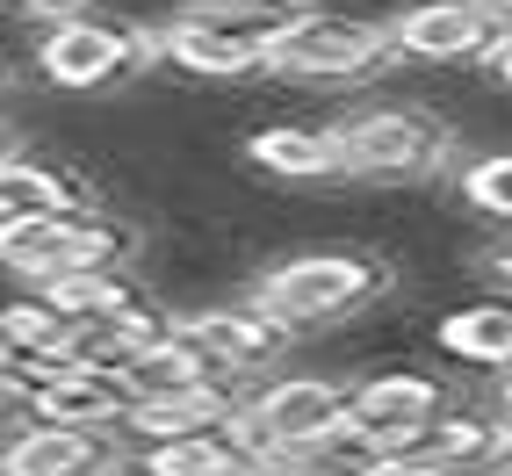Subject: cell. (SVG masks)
Masks as SVG:
<instances>
[{"mask_svg": "<svg viewBox=\"0 0 512 476\" xmlns=\"http://www.w3.org/2000/svg\"><path fill=\"white\" fill-rule=\"evenodd\" d=\"M339 419H347V376H332V368H267L231 404V433L260 462L296 455L303 440H318Z\"/></svg>", "mask_w": 512, "mask_h": 476, "instance_id": "cell-6", "label": "cell"}, {"mask_svg": "<svg viewBox=\"0 0 512 476\" xmlns=\"http://www.w3.org/2000/svg\"><path fill=\"white\" fill-rule=\"evenodd\" d=\"M8 15H22L29 29L37 22H58V15H80V8H101V0H0Z\"/></svg>", "mask_w": 512, "mask_h": 476, "instance_id": "cell-20", "label": "cell"}, {"mask_svg": "<svg viewBox=\"0 0 512 476\" xmlns=\"http://www.w3.org/2000/svg\"><path fill=\"white\" fill-rule=\"evenodd\" d=\"M0 339H8L15 361H65L73 354V318H58L37 289H22L0 303Z\"/></svg>", "mask_w": 512, "mask_h": 476, "instance_id": "cell-16", "label": "cell"}, {"mask_svg": "<svg viewBox=\"0 0 512 476\" xmlns=\"http://www.w3.org/2000/svg\"><path fill=\"white\" fill-rule=\"evenodd\" d=\"M390 65H404L390 44V22L339 8V0H303L267 44V80L289 87H375Z\"/></svg>", "mask_w": 512, "mask_h": 476, "instance_id": "cell-3", "label": "cell"}, {"mask_svg": "<svg viewBox=\"0 0 512 476\" xmlns=\"http://www.w3.org/2000/svg\"><path fill=\"white\" fill-rule=\"evenodd\" d=\"M332 130H339V181H368V188H412L440 174V159L455 145L448 116L419 109V101H375Z\"/></svg>", "mask_w": 512, "mask_h": 476, "instance_id": "cell-5", "label": "cell"}, {"mask_svg": "<svg viewBox=\"0 0 512 476\" xmlns=\"http://www.w3.org/2000/svg\"><path fill=\"white\" fill-rule=\"evenodd\" d=\"M476 8H484V15H491L498 29H512V0H476Z\"/></svg>", "mask_w": 512, "mask_h": 476, "instance_id": "cell-25", "label": "cell"}, {"mask_svg": "<svg viewBox=\"0 0 512 476\" xmlns=\"http://www.w3.org/2000/svg\"><path fill=\"white\" fill-rule=\"evenodd\" d=\"M433 347L476 368V376H505L512 368V296L505 289H484L469 303H448V311L433 318Z\"/></svg>", "mask_w": 512, "mask_h": 476, "instance_id": "cell-12", "label": "cell"}, {"mask_svg": "<svg viewBox=\"0 0 512 476\" xmlns=\"http://www.w3.org/2000/svg\"><path fill=\"white\" fill-rule=\"evenodd\" d=\"M246 166L267 181H339V130L332 123H260L246 138Z\"/></svg>", "mask_w": 512, "mask_h": 476, "instance_id": "cell-13", "label": "cell"}, {"mask_svg": "<svg viewBox=\"0 0 512 476\" xmlns=\"http://www.w3.org/2000/svg\"><path fill=\"white\" fill-rule=\"evenodd\" d=\"M397 455H412V462L433 469V476H484V469L505 455V419H498L491 390H484V397H448Z\"/></svg>", "mask_w": 512, "mask_h": 476, "instance_id": "cell-11", "label": "cell"}, {"mask_svg": "<svg viewBox=\"0 0 512 476\" xmlns=\"http://www.w3.org/2000/svg\"><path fill=\"white\" fill-rule=\"evenodd\" d=\"M455 195L469 202V217H484L491 231H498V224H512V145L476 152L462 174H455Z\"/></svg>", "mask_w": 512, "mask_h": 476, "instance_id": "cell-18", "label": "cell"}, {"mask_svg": "<svg viewBox=\"0 0 512 476\" xmlns=\"http://www.w3.org/2000/svg\"><path fill=\"white\" fill-rule=\"evenodd\" d=\"M469 260H476L469 275H484L491 289H505V296H512V224H498V238H484V246H476Z\"/></svg>", "mask_w": 512, "mask_h": 476, "instance_id": "cell-19", "label": "cell"}, {"mask_svg": "<svg viewBox=\"0 0 512 476\" xmlns=\"http://www.w3.org/2000/svg\"><path fill=\"white\" fill-rule=\"evenodd\" d=\"M37 296L51 303L58 318L87 325V318H109V311H123V303H138L145 282H138V267H73V275L37 282Z\"/></svg>", "mask_w": 512, "mask_h": 476, "instance_id": "cell-15", "label": "cell"}, {"mask_svg": "<svg viewBox=\"0 0 512 476\" xmlns=\"http://www.w3.org/2000/svg\"><path fill=\"white\" fill-rule=\"evenodd\" d=\"M491 404H498V419L512 426V368H505V376H491Z\"/></svg>", "mask_w": 512, "mask_h": 476, "instance_id": "cell-24", "label": "cell"}, {"mask_svg": "<svg viewBox=\"0 0 512 476\" xmlns=\"http://www.w3.org/2000/svg\"><path fill=\"white\" fill-rule=\"evenodd\" d=\"M101 476H166V469H159L152 455H138V448H123V455H116L109 469H101Z\"/></svg>", "mask_w": 512, "mask_h": 476, "instance_id": "cell-21", "label": "cell"}, {"mask_svg": "<svg viewBox=\"0 0 512 476\" xmlns=\"http://www.w3.org/2000/svg\"><path fill=\"white\" fill-rule=\"evenodd\" d=\"M390 289H397L390 260L368 246H311V253H282L246 275V303L260 318H275L289 339H318L332 325H347Z\"/></svg>", "mask_w": 512, "mask_h": 476, "instance_id": "cell-1", "label": "cell"}, {"mask_svg": "<svg viewBox=\"0 0 512 476\" xmlns=\"http://www.w3.org/2000/svg\"><path fill=\"white\" fill-rule=\"evenodd\" d=\"M253 476H303L296 462H253Z\"/></svg>", "mask_w": 512, "mask_h": 476, "instance_id": "cell-26", "label": "cell"}, {"mask_svg": "<svg viewBox=\"0 0 512 476\" xmlns=\"http://www.w3.org/2000/svg\"><path fill=\"white\" fill-rule=\"evenodd\" d=\"M138 224L80 202V210H51V217H8L0 224V275L37 289L51 275H73V267H130L138 260Z\"/></svg>", "mask_w": 512, "mask_h": 476, "instance_id": "cell-4", "label": "cell"}, {"mask_svg": "<svg viewBox=\"0 0 512 476\" xmlns=\"http://www.w3.org/2000/svg\"><path fill=\"white\" fill-rule=\"evenodd\" d=\"M152 65H159L152 29L130 22V15L80 8V15H58V22L29 29V73H37L51 94H65V101L123 94V87H138Z\"/></svg>", "mask_w": 512, "mask_h": 476, "instance_id": "cell-2", "label": "cell"}, {"mask_svg": "<svg viewBox=\"0 0 512 476\" xmlns=\"http://www.w3.org/2000/svg\"><path fill=\"white\" fill-rule=\"evenodd\" d=\"M505 448H512V426H505Z\"/></svg>", "mask_w": 512, "mask_h": 476, "instance_id": "cell-29", "label": "cell"}, {"mask_svg": "<svg viewBox=\"0 0 512 476\" xmlns=\"http://www.w3.org/2000/svg\"><path fill=\"white\" fill-rule=\"evenodd\" d=\"M383 455H390L383 440H368L354 419H339V426H325L318 440H303V448H296V455H282V462H296L303 476H368Z\"/></svg>", "mask_w": 512, "mask_h": 476, "instance_id": "cell-17", "label": "cell"}, {"mask_svg": "<svg viewBox=\"0 0 512 476\" xmlns=\"http://www.w3.org/2000/svg\"><path fill=\"white\" fill-rule=\"evenodd\" d=\"M8 361H15V354H8V339H0V368H8Z\"/></svg>", "mask_w": 512, "mask_h": 476, "instance_id": "cell-28", "label": "cell"}, {"mask_svg": "<svg viewBox=\"0 0 512 476\" xmlns=\"http://www.w3.org/2000/svg\"><path fill=\"white\" fill-rule=\"evenodd\" d=\"M440 404H448V383H440L433 368H419V361H397V354L390 361H368V368L347 376V419L368 440H383L390 455L440 412Z\"/></svg>", "mask_w": 512, "mask_h": 476, "instance_id": "cell-8", "label": "cell"}, {"mask_svg": "<svg viewBox=\"0 0 512 476\" xmlns=\"http://www.w3.org/2000/svg\"><path fill=\"white\" fill-rule=\"evenodd\" d=\"M116 455H123L116 426H65V419L0 426V476H101Z\"/></svg>", "mask_w": 512, "mask_h": 476, "instance_id": "cell-10", "label": "cell"}, {"mask_svg": "<svg viewBox=\"0 0 512 476\" xmlns=\"http://www.w3.org/2000/svg\"><path fill=\"white\" fill-rule=\"evenodd\" d=\"M368 476H433V469H419L412 455H383V462H375Z\"/></svg>", "mask_w": 512, "mask_h": 476, "instance_id": "cell-23", "label": "cell"}, {"mask_svg": "<svg viewBox=\"0 0 512 476\" xmlns=\"http://www.w3.org/2000/svg\"><path fill=\"white\" fill-rule=\"evenodd\" d=\"M484 73H491V80H498V87L512 94V29H505V37H498V51L484 58Z\"/></svg>", "mask_w": 512, "mask_h": 476, "instance_id": "cell-22", "label": "cell"}, {"mask_svg": "<svg viewBox=\"0 0 512 476\" xmlns=\"http://www.w3.org/2000/svg\"><path fill=\"white\" fill-rule=\"evenodd\" d=\"M188 339H195V354L210 361V376H224L231 390H246L253 376H267V368H282V354L296 347V339L275 325V318H260L246 289L238 296H210V303H195V311L174 318Z\"/></svg>", "mask_w": 512, "mask_h": 476, "instance_id": "cell-7", "label": "cell"}, {"mask_svg": "<svg viewBox=\"0 0 512 476\" xmlns=\"http://www.w3.org/2000/svg\"><path fill=\"white\" fill-rule=\"evenodd\" d=\"M390 22V44L404 65H484L505 29L476 0H404Z\"/></svg>", "mask_w": 512, "mask_h": 476, "instance_id": "cell-9", "label": "cell"}, {"mask_svg": "<svg viewBox=\"0 0 512 476\" xmlns=\"http://www.w3.org/2000/svg\"><path fill=\"white\" fill-rule=\"evenodd\" d=\"M87 181L58 159H37L29 145H0V224L8 217H51V210H80Z\"/></svg>", "mask_w": 512, "mask_h": 476, "instance_id": "cell-14", "label": "cell"}, {"mask_svg": "<svg viewBox=\"0 0 512 476\" xmlns=\"http://www.w3.org/2000/svg\"><path fill=\"white\" fill-rule=\"evenodd\" d=\"M484 476H512V448H505V455H498V462H491Z\"/></svg>", "mask_w": 512, "mask_h": 476, "instance_id": "cell-27", "label": "cell"}]
</instances>
